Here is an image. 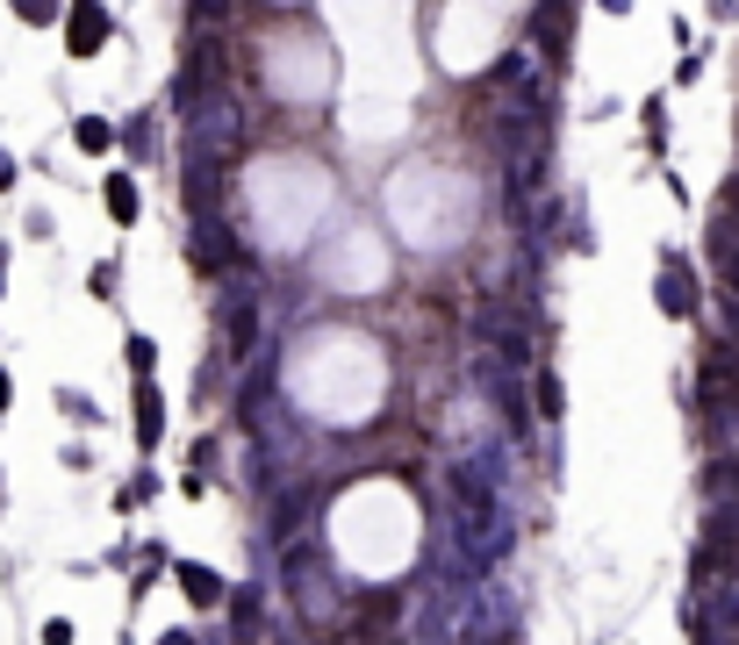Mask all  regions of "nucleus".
I'll return each instance as SVG.
<instances>
[{"mask_svg":"<svg viewBox=\"0 0 739 645\" xmlns=\"http://www.w3.org/2000/svg\"><path fill=\"white\" fill-rule=\"evenodd\" d=\"M8 409H15V374L0 366V424H8Z\"/></svg>","mask_w":739,"mask_h":645,"instance_id":"nucleus-18","label":"nucleus"},{"mask_svg":"<svg viewBox=\"0 0 739 645\" xmlns=\"http://www.w3.org/2000/svg\"><path fill=\"white\" fill-rule=\"evenodd\" d=\"M8 266H15V252H8V244H0V294H8Z\"/></svg>","mask_w":739,"mask_h":645,"instance_id":"nucleus-21","label":"nucleus"},{"mask_svg":"<svg viewBox=\"0 0 739 645\" xmlns=\"http://www.w3.org/2000/svg\"><path fill=\"white\" fill-rule=\"evenodd\" d=\"M101 208H108V222H116V230H130V222L144 216V194H137V172H130V166L101 172Z\"/></svg>","mask_w":739,"mask_h":645,"instance_id":"nucleus-5","label":"nucleus"},{"mask_svg":"<svg viewBox=\"0 0 739 645\" xmlns=\"http://www.w3.org/2000/svg\"><path fill=\"white\" fill-rule=\"evenodd\" d=\"M36 638H44V645H80V624H72V617H44Z\"/></svg>","mask_w":739,"mask_h":645,"instance_id":"nucleus-14","label":"nucleus"},{"mask_svg":"<svg viewBox=\"0 0 739 645\" xmlns=\"http://www.w3.org/2000/svg\"><path fill=\"white\" fill-rule=\"evenodd\" d=\"M72 144H80L86 158H108V151L122 144V130H116L108 115H80V122H72Z\"/></svg>","mask_w":739,"mask_h":645,"instance_id":"nucleus-7","label":"nucleus"},{"mask_svg":"<svg viewBox=\"0 0 739 645\" xmlns=\"http://www.w3.org/2000/svg\"><path fill=\"white\" fill-rule=\"evenodd\" d=\"M86 294H94V302H116V258H101V266L86 272Z\"/></svg>","mask_w":739,"mask_h":645,"instance_id":"nucleus-13","label":"nucleus"},{"mask_svg":"<svg viewBox=\"0 0 739 645\" xmlns=\"http://www.w3.org/2000/svg\"><path fill=\"white\" fill-rule=\"evenodd\" d=\"M158 645H202V638H194L187 624H172V631H158Z\"/></svg>","mask_w":739,"mask_h":645,"instance_id":"nucleus-19","label":"nucleus"},{"mask_svg":"<svg viewBox=\"0 0 739 645\" xmlns=\"http://www.w3.org/2000/svg\"><path fill=\"white\" fill-rule=\"evenodd\" d=\"M639 115H646V144H668V94H646V108H639Z\"/></svg>","mask_w":739,"mask_h":645,"instance_id":"nucleus-12","label":"nucleus"},{"mask_svg":"<svg viewBox=\"0 0 739 645\" xmlns=\"http://www.w3.org/2000/svg\"><path fill=\"white\" fill-rule=\"evenodd\" d=\"M51 402H58V416H72L80 430H94V424H101V402H94L86 388H65V380H58V394H51Z\"/></svg>","mask_w":739,"mask_h":645,"instance_id":"nucleus-8","label":"nucleus"},{"mask_svg":"<svg viewBox=\"0 0 739 645\" xmlns=\"http://www.w3.org/2000/svg\"><path fill=\"white\" fill-rule=\"evenodd\" d=\"M654 302H661V316H675V322L696 316V272H689V258H682V252L661 258V294H654Z\"/></svg>","mask_w":739,"mask_h":645,"instance_id":"nucleus-2","label":"nucleus"},{"mask_svg":"<svg viewBox=\"0 0 739 645\" xmlns=\"http://www.w3.org/2000/svg\"><path fill=\"white\" fill-rule=\"evenodd\" d=\"M58 459H65V474H86V466H94V452H86V445H65Z\"/></svg>","mask_w":739,"mask_h":645,"instance_id":"nucleus-17","label":"nucleus"},{"mask_svg":"<svg viewBox=\"0 0 739 645\" xmlns=\"http://www.w3.org/2000/svg\"><path fill=\"white\" fill-rule=\"evenodd\" d=\"M258 638H266V588L244 581V588H230V645H258Z\"/></svg>","mask_w":739,"mask_h":645,"instance_id":"nucleus-4","label":"nucleus"},{"mask_svg":"<svg viewBox=\"0 0 739 645\" xmlns=\"http://www.w3.org/2000/svg\"><path fill=\"white\" fill-rule=\"evenodd\" d=\"M116 645H137V638H130V631H122V638H116Z\"/></svg>","mask_w":739,"mask_h":645,"instance_id":"nucleus-22","label":"nucleus"},{"mask_svg":"<svg viewBox=\"0 0 739 645\" xmlns=\"http://www.w3.org/2000/svg\"><path fill=\"white\" fill-rule=\"evenodd\" d=\"M122 144H130V151H152V115H137V122H130V130H122Z\"/></svg>","mask_w":739,"mask_h":645,"instance_id":"nucleus-16","label":"nucleus"},{"mask_svg":"<svg viewBox=\"0 0 739 645\" xmlns=\"http://www.w3.org/2000/svg\"><path fill=\"white\" fill-rule=\"evenodd\" d=\"M65 58H101L116 44V15H108V0H65Z\"/></svg>","mask_w":739,"mask_h":645,"instance_id":"nucleus-1","label":"nucleus"},{"mask_svg":"<svg viewBox=\"0 0 739 645\" xmlns=\"http://www.w3.org/2000/svg\"><path fill=\"white\" fill-rule=\"evenodd\" d=\"M130 416H137V445L158 452V445H166V394H158V380H137V388H130Z\"/></svg>","mask_w":739,"mask_h":645,"instance_id":"nucleus-6","label":"nucleus"},{"mask_svg":"<svg viewBox=\"0 0 739 645\" xmlns=\"http://www.w3.org/2000/svg\"><path fill=\"white\" fill-rule=\"evenodd\" d=\"M122 358H130V374H137V380H152V366H158V338H144V330H130V344H122Z\"/></svg>","mask_w":739,"mask_h":645,"instance_id":"nucleus-11","label":"nucleus"},{"mask_svg":"<svg viewBox=\"0 0 739 645\" xmlns=\"http://www.w3.org/2000/svg\"><path fill=\"white\" fill-rule=\"evenodd\" d=\"M166 574H172V588L187 595L194 610H216V603H230V588H223V574H216V567H208V560H172V567H166Z\"/></svg>","mask_w":739,"mask_h":645,"instance_id":"nucleus-3","label":"nucleus"},{"mask_svg":"<svg viewBox=\"0 0 739 645\" xmlns=\"http://www.w3.org/2000/svg\"><path fill=\"white\" fill-rule=\"evenodd\" d=\"M8 15H15L22 29H58V22H65V0H8Z\"/></svg>","mask_w":739,"mask_h":645,"instance_id":"nucleus-9","label":"nucleus"},{"mask_svg":"<svg viewBox=\"0 0 739 645\" xmlns=\"http://www.w3.org/2000/svg\"><path fill=\"white\" fill-rule=\"evenodd\" d=\"M603 15H632V0H596Z\"/></svg>","mask_w":739,"mask_h":645,"instance_id":"nucleus-20","label":"nucleus"},{"mask_svg":"<svg viewBox=\"0 0 739 645\" xmlns=\"http://www.w3.org/2000/svg\"><path fill=\"white\" fill-rule=\"evenodd\" d=\"M532 394H538V416H546V424H560L568 388H560V374H553V366H538V374H532Z\"/></svg>","mask_w":739,"mask_h":645,"instance_id":"nucleus-10","label":"nucleus"},{"mask_svg":"<svg viewBox=\"0 0 739 645\" xmlns=\"http://www.w3.org/2000/svg\"><path fill=\"white\" fill-rule=\"evenodd\" d=\"M15 187H22V158L0 144V194H15Z\"/></svg>","mask_w":739,"mask_h":645,"instance_id":"nucleus-15","label":"nucleus"}]
</instances>
